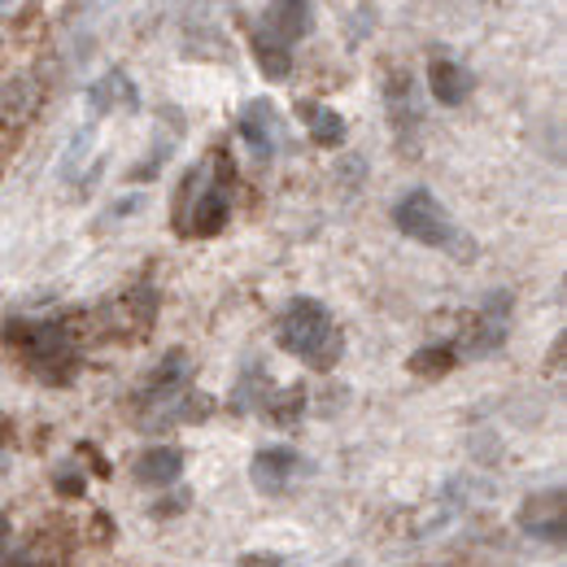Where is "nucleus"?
Listing matches in <instances>:
<instances>
[{
  "label": "nucleus",
  "mask_w": 567,
  "mask_h": 567,
  "mask_svg": "<svg viewBox=\"0 0 567 567\" xmlns=\"http://www.w3.org/2000/svg\"><path fill=\"white\" fill-rule=\"evenodd\" d=\"M254 58H258V66H262V74L267 79H288L292 74V49H284V44H276L271 35H254Z\"/></svg>",
  "instance_id": "nucleus-14"
},
{
  "label": "nucleus",
  "mask_w": 567,
  "mask_h": 567,
  "mask_svg": "<svg viewBox=\"0 0 567 567\" xmlns=\"http://www.w3.org/2000/svg\"><path fill=\"white\" fill-rule=\"evenodd\" d=\"M92 110L96 114H110V110H118V105H127V110H136V87H132V79L123 71H110L96 87H92Z\"/></svg>",
  "instance_id": "nucleus-13"
},
{
  "label": "nucleus",
  "mask_w": 567,
  "mask_h": 567,
  "mask_svg": "<svg viewBox=\"0 0 567 567\" xmlns=\"http://www.w3.org/2000/svg\"><path fill=\"white\" fill-rule=\"evenodd\" d=\"M310 31H315V0H271L262 13V35H271L284 49Z\"/></svg>",
  "instance_id": "nucleus-6"
},
{
  "label": "nucleus",
  "mask_w": 567,
  "mask_h": 567,
  "mask_svg": "<svg viewBox=\"0 0 567 567\" xmlns=\"http://www.w3.org/2000/svg\"><path fill=\"white\" fill-rule=\"evenodd\" d=\"M398 227L411 236V240H420L427 249H454L458 245V227H454V218L441 210V202L427 193V188H415L398 210Z\"/></svg>",
  "instance_id": "nucleus-4"
},
{
  "label": "nucleus",
  "mask_w": 567,
  "mask_h": 567,
  "mask_svg": "<svg viewBox=\"0 0 567 567\" xmlns=\"http://www.w3.org/2000/svg\"><path fill=\"white\" fill-rule=\"evenodd\" d=\"M567 497L564 489H546V494H533L519 511V528L537 542H550V546H564L567 537Z\"/></svg>",
  "instance_id": "nucleus-5"
},
{
  "label": "nucleus",
  "mask_w": 567,
  "mask_h": 567,
  "mask_svg": "<svg viewBox=\"0 0 567 567\" xmlns=\"http://www.w3.org/2000/svg\"><path fill=\"white\" fill-rule=\"evenodd\" d=\"M506 319H511V297H506V292H489V297H485V310H481V319H476V328H472L467 350L476 358L494 354L497 346L506 341Z\"/></svg>",
  "instance_id": "nucleus-8"
},
{
  "label": "nucleus",
  "mask_w": 567,
  "mask_h": 567,
  "mask_svg": "<svg viewBox=\"0 0 567 567\" xmlns=\"http://www.w3.org/2000/svg\"><path fill=\"white\" fill-rule=\"evenodd\" d=\"M297 114H301L310 141L319 144V148H337V144L346 141V118H341L337 110L315 105V101H297Z\"/></svg>",
  "instance_id": "nucleus-12"
},
{
  "label": "nucleus",
  "mask_w": 567,
  "mask_h": 567,
  "mask_svg": "<svg viewBox=\"0 0 567 567\" xmlns=\"http://www.w3.org/2000/svg\"><path fill=\"white\" fill-rule=\"evenodd\" d=\"M276 341H280V350H288V354L301 358V362H310V367H319V371L337 367V358L346 350L341 328H337L332 315H328L319 301H310V297H301V301H292V306L284 310L280 328H276Z\"/></svg>",
  "instance_id": "nucleus-1"
},
{
  "label": "nucleus",
  "mask_w": 567,
  "mask_h": 567,
  "mask_svg": "<svg viewBox=\"0 0 567 567\" xmlns=\"http://www.w3.org/2000/svg\"><path fill=\"white\" fill-rule=\"evenodd\" d=\"M454 362H458V354L450 350V346H424V350H415L411 354V371L415 375H424V380H441V375H450L454 371Z\"/></svg>",
  "instance_id": "nucleus-15"
},
{
  "label": "nucleus",
  "mask_w": 567,
  "mask_h": 567,
  "mask_svg": "<svg viewBox=\"0 0 567 567\" xmlns=\"http://www.w3.org/2000/svg\"><path fill=\"white\" fill-rule=\"evenodd\" d=\"M301 402H306V393L301 389H288V393H280V402H262V406H267V415L276 424H292L301 415Z\"/></svg>",
  "instance_id": "nucleus-16"
},
{
  "label": "nucleus",
  "mask_w": 567,
  "mask_h": 567,
  "mask_svg": "<svg viewBox=\"0 0 567 567\" xmlns=\"http://www.w3.org/2000/svg\"><path fill=\"white\" fill-rule=\"evenodd\" d=\"M0 9H4V0H0Z\"/></svg>",
  "instance_id": "nucleus-20"
},
{
  "label": "nucleus",
  "mask_w": 567,
  "mask_h": 567,
  "mask_svg": "<svg viewBox=\"0 0 567 567\" xmlns=\"http://www.w3.org/2000/svg\"><path fill=\"white\" fill-rule=\"evenodd\" d=\"M4 537H9V519L0 515V542H4Z\"/></svg>",
  "instance_id": "nucleus-18"
},
{
  "label": "nucleus",
  "mask_w": 567,
  "mask_h": 567,
  "mask_svg": "<svg viewBox=\"0 0 567 567\" xmlns=\"http://www.w3.org/2000/svg\"><path fill=\"white\" fill-rule=\"evenodd\" d=\"M0 567H27L22 559H9V564H0Z\"/></svg>",
  "instance_id": "nucleus-19"
},
{
  "label": "nucleus",
  "mask_w": 567,
  "mask_h": 567,
  "mask_svg": "<svg viewBox=\"0 0 567 567\" xmlns=\"http://www.w3.org/2000/svg\"><path fill=\"white\" fill-rule=\"evenodd\" d=\"M184 472V454L175 445H153L136 458V481L141 485H175Z\"/></svg>",
  "instance_id": "nucleus-11"
},
{
  "label": "nucleus",
  "mask_w": 567,
  "mask_h": 567,
  "mask_svg": "<svg viewBox=\"0 0 567 567\" xmlns=\"http://www.w3.org/2000/svg\"><path fill=\"white\" fill-rule=\"evenodd\" d=\"M9 346H18L44 380H58V371L74 367L71 337L58 323H9Z\"/></svg>",
  "instance_id": "nucleus-3"
},
{
  "label": "nucleus",
  "mask_w": 567,
  "mask_h": 567,
  "mask_svg": "<svg viewBox=\"0 0 567 567\" xmlns=\"http://www.w3.org/2000/svg\"><path fill=\"white\" fill-rule=\"evenodd\" d=\"M427 83H432V96H436L441 105H463V101L472 96V87H476L472 71L458 66V62H450V58H436V62L427 66Z\"/></svg>",
  "instance_id": "nucleus-9"
},
{
  "label": "nucleus",
  "mask_w": 567,
  "mask_h": 567,
  "mask_svg": "<svg viewBox=\"0 0 567 567\" xmlns=\"http://www.w3.org/2000/svg\"><path fill=\"white\" fill-rule=\"evenodd\" d=\"M254 485L258 489H267V494H284L297 476H301V458L292 454V450H284V445H271V450H258L254 454Z\"/></svg>",
  "instance_id": "nucleus-7"
},
{
  "label": "nucleus",
  "mask_w": 567,
  "mask_h": 567,
  "mask_svg": "<svg viewBox=\"0 0 567 567\" xmlns=\"http://www.w3.org/2000/svg\"><path fill=\"white\" fill-rule=\"evenodd\" d=\"M202 188H197V197H188L193 202V210L179 214V223H184V236H218L223 227H227V214H231V179H236V166L227 162V153H214L210 166L202 171V175H193Z\"/></svg>",
  "instance_id": "nucleus-2"
},
{
  "label": "nucleus",
  "mask_w": 567,
  "mask_h": 567,
  "mask_svg": "<svg viewBox=\"0 0 567 567\" xmlns=\"http://www.w3.org/2000/svg\"><path fill=\"white\" fill-rule=\"evenodd\" d=\"M240 136L249 141V148L258 157H271L276 148V105L271 101H249L240 114Z\"/></svg>",
  "instance_id": "nucleus-10"
},
{
  "label": "nucleus",
  "mask_w": 567,
  "mask_h": 567,
  "mask_svg": "<svg viewBox=\"0 0 567 567\" xmlns=\"http://www.w3.org/2000/svg\"><path fill=\"white\" fill-rule=\"evenodd\" d=\"M240 567H280V559L276 555H245Z\"/></svg>",
  "instance_id": "nucleus-17"
}]
</instances>
